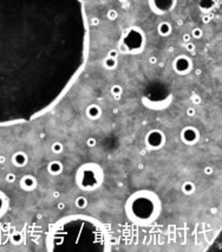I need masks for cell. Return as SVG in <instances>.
Here are the masks:
<instances>
[{
    "instance_id": "5b68a950",
    "label": "cell",
    "mask_w": 222,
    "mask_h": 252,
    "mask_svg": "<svg viewBox=\"0 0 222 252\" xmlns=\"http://www.w3.org/2000/svg\"><path fill=\"white\" fill-rule=\"evenodd\" d=\"M111 93L115 96V100H119L121 98V94H122V88L119 85H114L112 89H111Z\"/></svg>"
},
{
    "instance_id": "8992f818",
    "label": "cell",
    "mask_w": 222,
    "mask_h": 252,
    "mask_svg": "<svg viewBox=\"0 0 222 252\" xmlns=\"http://www.w3.org/2000/svg\"><path fill=\"white\" fill-rule=\"evenodd\" d=\"M117 17V12L116 11H114V10H111V11H109L108 12V18L110 20H112V19H115V18Z\"/></svg>"
},
{
    "instance_id": "7a4b0ae2",
    "label": "cell",
    "mask_w": 222,
    "mask_h": 252,
    "mask_svg": "<svg viewBox=\"0 0 222 252\" xmlns=\"http://www.w3.org/2000/svg\"><path fill=\"white\" fill-rule=\"evenodd\" d=\"M87 115L92 118H96L99 116V109L96 105H90L89 109H87Z\"/></svg>"
},
{
    "instance_id": "ffe728a7",
    "label": "cell",
    "mask_w": 222,
    "mask_h": 252,
    "mask_svg": "<svg viewBox=\"0 0 222 252\" xmlns=\"http://www.w3.org/2000/svg\"><path fill=\"white\" fill-rule=\"evenodd\" d=\"M119 1H122V3H125V1H126V0H119Z\"/></svg>"
},
{
    "instance_id": "277c9868",
    "label": "cell",
    "mask_w": 222,
    "mask_h": 252,
    "mask_svg": "<svg viewBox=\"0 0 222 252\" xmlns=\"http://www.w3.org/2000/svg\"><path fill=\"white\" fill-rule=\"evenodd\" d=\"M104 65H105L108 69H115V66L117 65V61H116V58H110V57H108V58L105 59V62H104Z\"/></svg>"
},
{
    "instance_id": "3957f363",
    "label": "cell",
    "mask_w": 222,
    "mask_h": 252,
    "mask_svg": "<svg viewBox=\"0 0 222 252\" xmlns=\"http://www.w3.org/2000/svg\"><path fill=\"white\" fill-rule=\"evenodd\" d=\"M158 31H160V33L163 34V36L169 34V33H170V25H169L168 23H162V24L158 26Z\"/></svg>"
},
{
    "instance_id": "e0dca14e",
    "label": "cell",
    "mask_w": 222,
    "mask_h": 252,
    "mask_svg": "<svg viewBox=\"0 0 222 252\" xmlns=\"http://www.w3.org/2000/svg\"><path fill=\"white\" fill-rule=\"evenodd\" d=\"M203 23H209V17H205V18H203Z\"/></svg>"
},
{
    "instance_id": "8fae6325",
    "label": "cell",
    "mask_w": 222,
    "mask_h": 252,
    "mask_svg": "<svg viewBox=\"0 0 222 252\" xmlns=\"http://www.w3.org/2000/svg\"><path fill=\"white\" fill-rule=\"evenodd\" d=\"M53 149H54L56 152H59V150L62 149V146L59 145V143H56V145L53 146Z\"/></svg>"
},
{
    "instance_id": "7c38bea8",
    "label": "cell",
    "mask_w": 222,
    "mask_h": 252,
    "mask_svg": "<svg viewBox=\"0 0 222 252\" xmlns=\"http://www.w3.org/2000/svg\"><path fill=\"white\" fill-rule=\"evenodd\" d=\"M183 40L186 42V43H189V40H190V36H189V34H184V36H183Z\"/></svg>"
},
{
    "instance_id": "52a82bcc",
    "label": "cell",
    "mask_w": 222,
    "mask_h": 252,
    "mask_svg": "<svg viewBox=\"0 0 222 252\" xmlns=\"http://www.w3.org/2000/svg\"><path fill=\"white\" fill-rule=\"evenodd\" d=\"M193 36L195 38H200L202 36V31L200 29H195V30H193Z\"/></svg>"
},
{
    "instance_id": "9c48e42d",
    "label": "cell",
    "mask_w": 222,
    "mask_h": 252,
    "mask_svg": "<svg viewBox=\"0 0 222 252\" xmlns=\"http://www.w3.org/2000/svg\"><path fill=\"white\" fill-rule=\"evenodd\" d=\"M117 55H118V52H117L116 50H112V51H110V53H109V57H110V58H116V57H117Z\"/></svg>"
},
{
    "instance_id": "6da1fadb",
    "label": "cell",
    "mask_w": 222,
    "mask_h": 252,
    "mask_svg": "<svg viewBox=\"0 0 222 252\" xmlns=\"http://www.w3.org/2000/svg\"><path fill=\"white\" fill-rule=\"evenodd\" d=\"M19 0H0V121L7 117V101L12 85L13 39Z\"/></svg>"
},
{
    "instance_id": "4fadbf2b",
    "label": "cell",
    "mask_w": 222,
    "mask_h": 252,
    "mask_svg": "<svg viewBox=\"0 0 222 252\" xmlns=\"http://www.w3.org/2000/svg\"><path fill=\"white\" fill-rule=\"evenodd\" d=\"M91 24H92V25H98V24H99V20L97 19V18H92Z\"/></svg>"
},
{
    "instance_id": "30bf717a",
    "label": "cell",
    "mask_w": 222,
    "mask_h": 252,
    "mask_svg": "<svg viewBox=\"0 0 222 252\" xmlns=\"http://www.w3.org/2000/svg\"><path fill=\"white\" fill-rule=\"evenodd\" d=\"M187 115H188V116L195 115V109H194V108H189V109L187 110Z\"/></svg>"
},
{
    "instance_id": "2e32d148",
    "label": "cell",
    "mask_w": 222,
    "mask_h": 252,
    "mask_svg": "<svg viewBox=\"0 0 222 252\" xmlns=\"http://www.w3.org/2000/svg\"><path fill=\"white\" fill-rule=\"evenodd\" d=\"M156 62H157V59H156L155 57H151V58H150V63H151V64H155Z\"/></svg>"
},
{
    "instance_id": "ba28073f",
    "label": "cell",
    "mask_w": 222,
    "mask_h": 252,
    "mask_svg": "<svg viewBox=\"0 0 222 252\" xmlns=\"http://www.w3.org/2000/svg\"><path fill=\"white\" fill-rule=\"evenodd\" d=\"M186 49H187L188 51L193 52V51L195 50V45H194V44H191V43H187V45H186Z\"/></svg>"
},
{
    "instance_id": "d6986e66",
    "label": "cell",
    "mask_w": 222,
    "mask_h": 252,
    "mask_svg": "<svg viewBox=\"0 0 222 252\" xmlns=\"http://www.w3.org/2000/svg\"><path fill=\"white\" fill-rule=\"evenodd\" d=\"M206 173L209 174V173H210V168H207V169H206Z\"/></svg>"
},
{
    "instance_id": "5bb4252c",
    "label": "cell",
    "mask_w": 222,
    "mask_h": 252,
    "mask_svg": "<svg viewBox=\"0 0 222 252\" xmlns=\"http://www.w3.org/2000/svg\"><path fill=\"white\" fill-rule=\"evenodd\" d=\"M200 101H201V100H200V97H198V96H195V97H193V102H194V103H200Z\"/></svg>"
},
{
    "instance_id": "ac0fdd59",
    "label": "cell",
    "mask_w": 222,
    "mask_h": 252,
    "mask_svg": "<svg viewBox=\"0 0 222 252\" xmlns=\"http://www.w3.org/2000/svg\"><path fill=\"white\" fill-rule=\"evenodd\" d=\"M196 75H201V70H196Z\"/></svg>"
},
{
    "instance_id": "9a60e30c",
    "label": "cell",
    "mask_w": 222,
    "mask_h": 252,
    "mask_svg": "<svg viewBox=\"0 0 222 252\" xmlns=\"http://www.w3.org/2000/svg\"><path fill=\"white\" fill-rule=\"evenodd\" d=\"M89 146H95V140L94 139L89 140Z\"/></svg>"
}]
</instances>
